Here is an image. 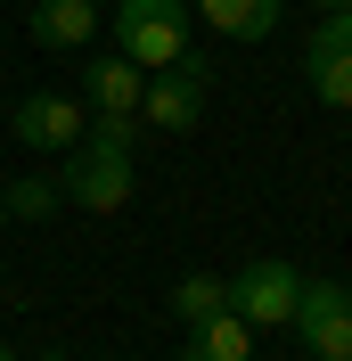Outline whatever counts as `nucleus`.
<instances>
[{
	"mask_svg": "<svg viewBox=\"0 0 352 361\" xmlns=\"http://www.w3.org/2000/svg\"><path fill=\"white\" fill-rule=\"evenodd\" d=\"M205 99H213V74L180 58V66L148 74V90H139V115H148L156 132H189V123L205 115Z\"/></svg>",
	"mask_w": 352,
	"mask_h": 361,
	"instance_id": "6",
	"label": "nucleus"
},
{
	"mask_svg": "<svg viewBox=\"0 0 352 361\" xmlns=\"http://www.w3.org/2000/svg\"><path fill=\"white\" fill-rule=\"evenodd\" d=\"M287 329L303 337L311 361H352V288H344V279H303Z\"/></svg>",
	"mask_w": 352,
	"mask_h": 361,
	"instance_id": "4",
	"label": "nucleus"
},
{
	"mask_svg": "<svg viewBox=\"0 0 352 361\" xmlns=\"http://www.w3.org/2000/svg\"><path fill=\"white\" fill-rule=\"evenodd\" d=\"M0 205H8V222H42V214H58L66 197H58V180L33 173V180H8V189H0Z\"/></svg>",
	"mask_w": 352,
	"mask_h": 361,
	"instance_id": "13",
	"label": "nucleus"
},
{
	"mask_svg": "<svg viewBox=\"0 0 352 361\" xmlns=\"http://www.w3.org/2000/svg\"><path fill=\"white\" fill-rule=\"evenodd\" d=\"M139 90H148V74L115 49V58H99V66L82 74V107L90 115H139Z\"/></svg>",
	"mask_w": 352,
	"mask_h": 361,
	"instance_id": "7",
	"label": "nucleus"
},
{
	"mask_svg": "<svg viewBox=\"0 0 352 361\" xmlns=\"http://www.w3.org/2000/svg\"><path fill=\"white\" fill-rule=\"evenodd\" d=\"M0 361H17V345H0Z\"/></svg>",
	"mask_w": 352,
	"mask_h": 361,
	"instance_id": "15",
	"label": "nucleus"
},
{
	"mask_svg": "<svg viewBox=\"0 0 352 361\" xmlns=\"http://www.w3.org/2000/svg\"><path fill=\"white\" fill-rule=\"evenodd\" d=\"M99 25H107V17H99V0H33V42L58 49V58H66V49H82Z\"/></svg>",
	"mask_w": 352,
	"mask_h": 361,
	"instance_id": "8",
	"label": "nucleus"
},
{
	"mask_svg": "<svg viewBox=\"0 0 352 361\" xmlns=\"http://www.w3.org/2000/svg\"><path fill=\"white\" fill-rule=\"evenodd\" d=\"M189 25H197V8H189V0H115V8H107L115 49H123L139 74L180 66V58H189Z\"/></svg>",
	"mask_w": 352,
	"mask_h": 361,
	"instance_id": "1",
	"label": "nucleus"
},
{
	"mask_svg": "<svg viewBox=\"0 0 352 361\" xmlns=\"http://www.w3.org/2000/svg\"><path fill=\"white\" fill-rule=\"evenodd\" d=\"M180 361H254V329H246L238 312H213V320H197V329H189Z\"/></svg>",
	"mask_w": 352,
	"mask_h": 361,
	"instance_id": "9",
	"label": "nucleus"
},
{
	"mask_svg": "<svg viewBox=\"0 0 352 361\" xmlns=\"http://www.w3.org/2000/svg\"><path fill=\"white\" fill-rule=\"evenodd\" d=\"M8 132H17V148H49V157H66V148H82L90 107L66 99V90H25L17 115H8Z\"/></svg>",
	"mask_w": 352,
	"mask_h": 361,
	"instance_id": "5",
	"label": "nucleus"
},
{
	"mask_svg": "<svg viewBox=\"0 0 352 361\" xmlns=\"http://www.w3.org/2000/svg\"><path fill=\"white\" fill-rule=\"evenodd\" d=\"M0 222H8V205H0Z\"/></svg>",
	"mask_w": 352,
	"mask_h": 361,
	"instance_id": "16",
	"label": "nucleus"
},
{
	"mask_svg": "<svg viewBox=\"0 0 352 361\" xmlns=\"http://www.w3.org/2000/svg\"><path fill=\"white\" fill-rule=\"evenodd\" d=\"M295 295H303V271L287 263V255H254L246 271H230V312H238L254 337L295 320Z\"/></svg>",
	"mask_w": 352,
	"mask_h": 361,
	"instance_id": "2",
	"label": "nucleus"
},
{
	"mask_svg": "<svg viewBox=\"0 0 352 361\" xmlns=\"http://www.w3.org/2000/svg\"><path fill=\"white\" fill-rule=\"evenodd\" d=\"M172 312L197 329V320H213V312H230V279H213V271H189L172 288Z\"/></svg>",
	"mask_w": 352,
	"mask_h": 361,
	"instance_id": "12",
	"label": "nucleus"
},
{
	"mask_svg": "<svg viewBox=\"0 0 352 361\" xmlns=\"http://www.w3.org/2000/svg\"><path fill=\"white\" fill-rule=\"evenodd\" d=\"M205 25H213L221 42H263L270 25H279V0H189Z\"/></svg>",
	"mask_w": 352,
	"mask_h": 361,
	"instance_id": "10",
	"label": "nucleus"
},
{
	"mask_svg": "<svg viewBox=\"0 0 352 361\" xmlns=\"http://www.w3.org/2000/svg\"><path fill=\"white\" fill-rule=\"evenodd\" d=\"M139 189L132 173V148H99V140H82V148H66V180H58V197H74L82 214H123Z\"/></svg>",
	"mask_w": 352,
	"mask_h": 361,
	"instance_id": "3",
	"label": "nucleus"
},
{
	"mask_svg": "<svg viewBox=\"0 0 352 361\" xmlns=\"http://www.w3.org/2000/svg\"><path fill=\"white\" fill-rule=\"evenodd\" d=\"M303 74L320 90V107L352 115V49H328V42H303Z\"/></svg>",
	"mask_w": 352,
	"mask_h": 361,
	"instance_id": "11",
	"label": "nucleus"
},
{
	"mask_svg": "<svg viewBox=\"0 0 352 361\" xmlns=\"http://www.w3.org/2000/svg\"><path fill=\"white\" fill-rule=\"evenodd\" d=\"M311 8H352V0H311Z\"/></svg>",
	"mask_w": 352,
	"mask_h": 361,
	"instance_id": "14",
	"label": "nucleus"
}]
</instances>
